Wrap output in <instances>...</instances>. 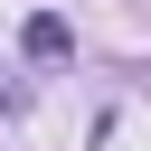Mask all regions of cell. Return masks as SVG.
<instances>
[{"label":"cell","mask_w":151,"mask_h":151,"mask_svg":"<svg viewBox=\"0 0 151 151\" xmlns=\"http://www.w3.org/2000/svg\"><path fill=\"white\" fill-rule=\"evenodd\" d=\"M19 47H28L38 66H66V57H76V28H66V9H28V19H19Z\"/></svg>","instance_id":"obj_1"}]
</instances>
